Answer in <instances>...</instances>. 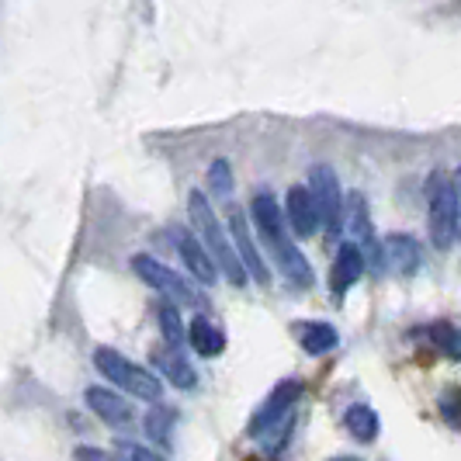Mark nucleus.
Returning <instances> with one entry per match:
<instances>
[{
	"label": "nucleus",
	"instance_id": "nucleus-16",
	"mask_svg": "<svg viewBox=\"0 0 461 461\" xmlns=\"http://www.w3.org/2000/svg\"><path fill=\"white\" fill-rule=\"evenodd\" d=\"M299 344L305 354L320 357V354H330L333 347L340 344V333L330 323H299Z\"/></svg>",
	"mask_w": 461,
	"mask_h": 461
},
{
	"label": "nucleus",
	"instance_id": "nucleus-13",
	"mask_svg": "<svg viewBox=\"0 0 461 461\" xmlns=\"http://www.w3.org/2000/svg\"><path fill=\"white\" fill-rule=\"evenodd\" d=\"M153 365H157V368L163 371V378H167L170 385H177V389H194V385H198V375L191 368V361L181 354V347H157V350H153Z\"/></svg>",
	"mask_w": 461,
	"mask_h": 461
},
{
	"label": "nucleus",
	"instance_id": "nucleus-25",
	"mask_svg": "<svg viewBox=\"0 0 461 461\" xmlns=\"http://www.w3.org/2000/svg\"><path fill=\"white\" fill-rule=\"evenodd\" d=\"M451 185H455V215H458V226H455V232H458V240H461V167L451 174Z\"/></svg>",
	"mask_w": 461,
	"mask_h": 461
},
{
	"label": "nucleus",
	"instance_id": "nucleus-26",
	"mask_svg": "<svg viewBox=\"0 0 461 461\" xmlns=\"http://www.w3.org/2000/svg\"><path fill=\"white\" fill-rule=\"evenodd\" d=\"M333 461H357V458H333Z\"/></svg>",
	"mask_w": 461,
	"mask_h": 461
},
{
	"label": "nucleus",
	"instance_id": "nucleus-20",
	"mask_svg": "<svg viewBox=\"0 0 461 461\" xmlns=\"http://www.w3.org/2000/svg\"><path fill=\"white\" fill-rule=\"evenodd\" d=\"M177 413L167 410V406H157L153 413H146V434L157 440V444H170V427H174Z\"/></svg>",
	"mask_w": 461,
	"mask_h": 461
},
{
	"label": "nucleus",
	"instance_id": "nucleus-19",
	"mask_svg": "<svg viewBox=\"0 0 461 461\" xmlns=\"http://www.w3.org/2000/svg\"><path fill=\"white\" fill-rule=\"evenodd\" d=\"M157 320H160V330H163V340H167V347L185 344V323H181V312H177V305H174V302H163L160 309H157Z\"/></svg>",
	"mask_w": 461,
	"mask_h": 461
},
{
	"label": "nucleus",
	"instance_id": "nucleus-18",
	"mask_svg": "<svg viewBox=\"0 0 461 461\" xmlns=\"http://www.w3.org/2000/svg\"><path fill=\"white\" fill-rule=\"evenodd\" d=\"M427 337L430 344L438 347L447 361H461V330L451 323H430L427 326Z\"/></svg>",
	"mask_w": 461,
	"mask_h": 461
},
{
	"label": "nucleus",
	"instance_id": "nucleus-1",
	"mask_svg": "<svg viewBox=\"0 0 461 461\" xmlns=\"http://www.w3.org/2000/svg\"><path fill=\"white\" fill-rule=\"evenodd\" d=\"M250 215H254V226L260 232V243L275 254L281 275L288 277L295 288H309L312 285V267L302 254L299 247L288 240V222L281 215V205L271 191H257L254 202H250Z\"/></svg>",
	"mask_w": 461,
	"mask_h": 461
},
{
	"label": "nucleus",
	"instance_id": "nucleus-21",
	"mask_svg": "<svg viewBox=\"0 0 461 461\" xmlns=\"http://www.w3.org/2000/svg\"><path fill=\"white\" fill-rule=\"evenodd\" d=\"M208 187L215 194H230L232 191V163L230 160H215L208 167Z\"/></svg>",
	"mask_w": 461,
	"mask_h": 461
},
{
	"label": "nucleus",
	"instance_id": "nucleus-12",
	"mask_svg": "<svg viewBox=\"0 0 461 461\" xmlns=\"http://www.w3.org/2000/svg\"><path fill=\"white\" fill-rule=\"evenodd\" d=\"M87 406H91V413H97L108 427H129L132 423V406H129V399H122L118 393L112 389H101V385H91L87 389Z\"/></svg>",
	"mask_w": 461,
	"mask_h": 461
},
{
	"label": "nucleus",
	"instance_id": "nucleus-7",
	"mask_svg": "<svg viewBox=\"0 0 461 461\" xmlns=\"http://www.w3.org/2000/svg\"><path fill=\"white\" fill-rule=\"evenodd\" d=\"M299 395H302L299 378H285V382H277L275 393L260 402V410H257L254 420H250V427H247L250 438H264V434H271V430H277V427H288Z\"/></svg>",
	"mask_w": 461,
	"mask_h": 461
},
{
	"label": "nucleus",
	"instance_id": "nucleus-15",
	"mask_svg": "<svg viewBox=\"0 0 461 461\" xmlns=\"http://www.w3.org/2000/svg\"><path fill=\"white\" fill-rule=\"evenodd\" d=\"M187 340H191V347H194L202 357H219V354L226 350V333L212 323V320H205V316H194V320H191Z\"/></svg>",
	"mask_w": 461,
	"mask_h": 461
},
{
	"label": "nucleus",
	"instance_id": "nucleus-23",
	"mask_svg": "<svg viewBox=\"0 0 461 461\" xmlns=\"http://www.w3.org/2000/svg\"><path fill=\"white\" fill-rule=\"evenodd\" d=\"M118 458L122 461H163L157 451H149V447H142V444H132V440H122V444H118Z\"/></svg>",
	"mask_w": 461,
	"mask_h": 461
},
{
	"label": "nucleus",
	"instance_id": "nucleus-11",
	"mask_svg": "<svg viewBox=\"0 0 461 461\" xmlns=\"http://www.w3.org/2000/svg\"><path fill=\"white\" fill-rule=\"evenodd\" d=\"M365 275V254H361V247L357 243H344L340 247V254L333 260V275H330V292H333V299L340 302L361 281Z\"/></svg>",
	"mask_w": 461,
	"mask_h": 461
},
{
	"label": "nucleus",
	"instance_id": "nucleus-22",
	"mask_svg": "<svg viewBox=\"0 0 461 461\" xmlns=\"http://www.w3.org/2000/svg\"><path fill=\"white\" fill-rule=\"evenodd\" d=\"M440 416L461 430V389H447V393L440 395Z\"/></svg>",
	"mask_w": 461,
	"mask_h": 461
},
{
	"label": "nucleus",
	"instance_id": "nucleus-17",
	"mask_svg": "<svg viewBox=\"0 0 461 461\" xmlns=\"http://www.w3.org/2000/svg\"><path fill=\"white\" fill-rule=\"evenodd\" d=\"M344 427L350 430V438L361 440V444H371V440L378 438V413L365 406V402H357V406H350L344 413Z\"/></svg>",
	"mask_w": 461,
	"mask_h": 461
},
{
	"label": "nucleus",
	"instance_id": "nucleus-4",
	"mask_svg": "<svg viewBox=\"0 0 461 461\" xmlns=\"http://www.w3.org/2000/svg\"><path fill=\"white\" fill-rule=\"evenodd\" d=\"M430 191H427V230H430V243L438 250H451V243L458 240V215H455V185L447 174H434L430 177Z\"/></svg>",
	"mask_w": 461,
	"mask_h": 461
},
{
	"label": "nucleus",
	"instance_id": "nucleus-14",
	"mask_svg": "<svg viewBox=\"0 0 461 461\" xmlns=\"http://www.w3.org/2000/svg\"><path fill=\"white\" fill-rule=\"evenodd\" d=\"M382 257H385V264L393 267L395 275L410 277L420 267V243H416L413 236H406V232H393V236H385Z\"/></svg>",
	"mask_w": 461,
	"mask_h": 461
},
{
	"label": "nucleus",
	"instance_id": "nucleus-9",
	"mask_svg": "<svg viewBox=\"0 0 461 461\" xmlns=\"http://www.w3.org/2000/svg\"><path fill=\"white\" fill-rule=\"evenodd\" d=\"M170 236H174V243H177V254H181L187 271L198 277L202 285H215V281H219V267H215V260L208 257L205 247L198 243V236L191 230H185V226H174Z\"/></svg>",
	"mask_w": 461,
	"mask_h": 461
},
{
	"label": "nucleus",
	"instance_id": "nucleus-8",
	"mask_svg": "<svg viewBox=\"0 0 461 461\" xmlns=\"http://www.w3.org/2000/svg\"><path fill=\"white\" fill-rule=\"evenodd\" d=\"M230 232H232L236 257H240V264H243L247 277H254L260 288H267V285H271V271H267L264 257H260V250H257L254 236H250V226H247V215H243L240 208H230Z\"/></svg>",
	"mask_w": 461,
	"mask_h": 461
},
{
	"label": "nucleus",
	"instance_id": "nucleus-10",
	"mask_svg": "<svg viewBox=\"0 0 461 461\" xmlns=\"http://www.w3.org/2000/svg\"><path fill=\"white\" fill-rule=\"evenodd\" d=\"M281 215H285V222H288V226L295 230V236H302V240L316 236V230H320V212H316V202H312L309 187H302V185L288 187Z\"/></svg>",
	"mask_w": 461,
	"mask_h": 461
},
{
	"label": "nucleus",
	"instance_id": "nucleus-5",
	"mask_svg": "<svg viewBox=\"0 0 461 461\" xmlns=\"http://www.w3.org/2000/svg\"><path fill=\"white\" fill-rule=\"evenodd\" d=\"M309 194L316 202V212H320V226H323L326 240L333 243L340 230H344V191H340V181H337V170L330 163H316L309 170Z\"/></svg>",
	"mask_w": 461,
	"mask_h": 461
},
{
	"label": "nucleus",
	"instance_id": "nucleus-3",
	"mask_svg": "<svg viewBox=\"0 0 461 461\" xmlns=\"http://www.w3.org/2000/svg\"><path fill=\"white\" fill-rule=\"evenodd\" d=\"M94 368L101 371L112 385L125 389L129 395L146 399V402H160V395H163L160 378H157L149 368H142V365H136V361H129L125 354L112 350V347H97V350H94Z\"/></svg>",
	"mask_w": 461,
	"mask_h": 461
},
{
	"label": "nucleus",
	"instance_id": "nucleus-2",
	"mask_svg": "<svg viewBox=\"0 0 461 461\" xmlns=\"http://www.w3.org/2000/svg\"><path fill=\"white\" fill-rule=\"evenodd\" d=\"M187 215H191V226H194L198 243H202L208 250V257L215 260L219 275L230 277L236 288L247 285V271H243V264H240V257H236L232 240L226 236V230L219 226L215 208H212V202L205 198V191H191V194H187Z\"/></svg>",
	"mask_w": 461,
	"mask_h": 461
},
{
	"label": "nucleus",
	"instance_id": "nucleus-6",
	"mask_svg": "<svg viewBox=\"0 0 461 461\" xmlns=\"http://www.w3.org/2000/svg\"><path fill=\"white\" fill-rule=\"evenodd\" d=\"M132 271H136L149 288H157L167 302H174V305H202V302H205L194 285H187L185 277L177 275V271H170L167 264H160L157 257L136 254L132 257Z\"/></svg>",
	"mask_w": 461,
	"mask_h": 461
},
{
	"label": "nucleus",
	"instance_id": "nucleus-24",
	"mask_svg": "<svg viewBox=\"0 0 461 461\" xmlns=\"http://www.w3.org/2000/svg\"><path fill=\"white\" fill-rule=\"evenodd\" d=\"M73 458L77 461H122L118 455L101 451V447H77V451H73Z\"/></svg>",
	"mask_w": 461,
	"mask_h": 461
}]
</instances>
